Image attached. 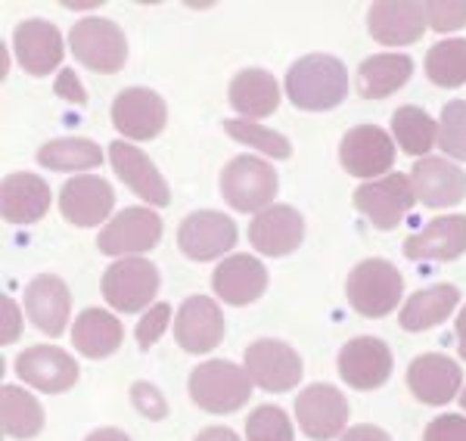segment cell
Wrapping results in <instances>:
<instances>
[{
	"instance_id": "obj_6",
	"label": "cell",
	"mask_w": 466,
	"mask_h": 441,
	"mask_svg": "<svg viewBox=\"0 0 466 441\" xmlns=\"http://www.w3.org/2000/svg\"><path fill=\"white\" fill-rule=\"evenodd\" d=\"M100 289L116 311L137 314L159 293V267L147 258H122L106 267Z\"/></svg>"
},
{
	"instance_id": "obj_24",
	"label": "cell",
	"mask_w": 466,
	"mask_h": 441,
	"mask_svg": "<svg viewBox=\"0 0 466 441\" xmlns=\"http://www.w3.org/2000/svg\"><path fill=\"white\" fill-rule=\"evenodd\" d=\"M413 193L430 208H451L466 199V171L448 159H420L413 165Z\"/></svg>"
},
{
	"instance_id": "obj_26",
	"label": "cell",
	"mask_w": 466,
	"mask_h": 441,
	"mask_svg": "<svg viewBox=\"0 0 466 441\" xmlns=\"http://www.w3.org/2000/svg\"><path fill=\"white\" fill-rule=\"evenodd\" d=\"M25 311L32 324L47 336H63L72 314V293L59 276L41 274L25 289Z\"/></svg>"
},
{
	"instance_id": "obj_12",
	"label": "cell",
	"mask_w": 466,
	"mask_h": 441,
	"mask_svg": "<svg viewBox=\"0 0 466 441\" xmlns=\"http://www.w3.org/2000/svg\"><path fill=\"white\" fill-rule=\"evenodd\" d=\"M339 376L358 392H373L392 376V348L377 336L349 339L339 351Z\"/></svg>"
},
{
	"instance_id": "obj_37",
	"label": "cell",
	"mask_w": 466,
	"mask_h": 441,
	"mask_svg": "<svg viewBox=\"0 0 466 441\" xmlns=\"http://www.w3.org/2000/svg\"><path fill=\"white\" fill-rule=\"evenodd\" d=\"M246 438L249 441H292V423L287 410L277 405L255 407L246 420Z\"/></svg>"
},
{
	"instance_id": "obj_1",
	"label": "cell",
	"mask_w": 466,
	"mask_h": 441,
	"mask_svg": "<svg viewBox=\"0 0 466 441\" xmlns=\"http://www.w3.org/2000/svg\"><path fill=\"white\" fill-rule=\"evenodd\" d=\"M349 94V72L342 59L329 54H308L289 65L287 96L305 112L336 109Z\"/></svg>"
},
{
	"instance_id": "obj_16",
	"label": "cell",
	"mask_w": 466,
	"mask_h": 441,
	"mask_svg": "<svg viewBox=\"0 0 466 441\" xmlns=\"http://www.w3.org/2000/svg\"><path fill=\"white\" fill-rule=\"evenodd\" d=\"M16 373L22 383H28L37 392H47V395L69 392L78 383V364H75V357L66 355L56 346L25 348L16 357Z\"/></svg>"
},
{
	"instance_id": "obj_39",
	"label": "cell",
	"mask_w": 466,
	"mask_h": 441,
	"mask_svg": "<svg viewBox=\"0 0 466 441\" xmlns=\"http://www.w3.org/2000/svg\"><path fill=\"white\" fill-rule=\"evenodd\" d=\"M426 19L435 32H454L466 25V0H432L426 4Z\"/></svg>"
},
{
	"instance_id": "obj_4",
	"label": "cell",
	"mask_w": 466,
	"mask_h": 441,
	"mask_svg": "<svg viewBox=\"0 0 466 441\" xmlns=\"http://www.w3.org/2000/svg\"><path fill=\"white\" fill-rule=\"evenodd\" d=\"M221 193L239 215L265 212L277 196V171L261 155H237L221 171Z\"/></svg>"
},
{
	"instance_id": "obj_10",
	"label": "cell",
	"mask_w": 466,
	"mask_h": 441,
	"mask_svg": "<svg viewBox=\"0 0 466 441\" xmlns=\"http://www.w3.org/2000/svg\"><path fill=\"white\" fill-rule=\"evenodd\" d=\"M162 239V218L153 208H125L96 236V249L103 256H140L156 249Z\"/></svg>"
},
{
	"instance_id": "obj_30",
	"label": "cell",
	"mask_w": 466,
	"mask_h": 441,
	"mask_svg": "<svg viewBox=\"0 0 466 441\" xmlns=\"http://www.w3.org/2000/svg\"><path fill=\"white\" fill-rule=\"evenodd\" d=\"M122 336H125L122 320L112 317L103 308H87L78 314V320L72 326V346L85 357H90V361H100V357H109L112 351H118Z\"/></svg>"
},
{
	"instance_id": "obj_11",
	"label": "cell",
	"mask_w": 466,
	"mask_h": 441,
	"mask_svg": "<svg viewBox=\"0 0 466 441\" xmlns=\"http://www.w3.org/2000/svg\"><path fill=\"white\" fill-rule=\"evenodd\" d=\"M237 221L221 212H193L177 227V249L193 261H212L237 246Z\"/></svg>"
},
{
	"instance_id": "obj_38",
	"label": "cell",
	"mask_w": 466,
	"mask_h": 441,
	"mask_svg": "<svg viewBox=\"0 0 466 441\" xmlns=\"http://www.w3.org/2000/svg\"><path fill=\"white\" fill-rule=\"evenodd\" d=\"M439 146L445 149L451 159L466 162V103L463 100H451L448 106L441 109Z\"/></svg>"
},
{
	"instance_id": "obj_44",
	"label": "cell",
	"mask_w": 466,
	"mask_h": 441,
	"mask_svg": "<svg viewBox=\"0 0 466 441\" xmlns=\"http://www.w3.org/2000/svg\"><path fill=\"white\" fill-rule=\"evenodd\" d=\"M56 94L63 96V100H72V103H85L87 100V94L81 91V85H78V78H75L72 69H63V75L56 78Z\"/></svg>"
},
{
	"instance_id": "obj_29",
	"label": "cell",
	"mask_w": 466,
	"mask_h": 441,
	"mask_svg": "<svg viewBox=\"0 0 466 441\" xmlns=\"http://www.w3.org/2000/svg\"><path fill=\"white\" fill-rule=\"evenodd\" d=\"M413 75V59L404 54H377L358 65V94L364 100H386L401 91Z\"/></svg>"
},
{
	"instance_id": "obj_20",
	"label": "cell",
	"mask_w": 466,
	"mask_h": 441,
	"mask_svg": "<svg viewBox=\"0 0 466 441\" xmlns=\"http://www.w3.org/2000/svg\"><path fill=\"white\" fill-rule=\"evenodd\" d=\"M109 159H112L116 175L122 177L140 199H147L149 205H159V208L171 203L168 181L159 175V168L153 165V159H149L140 146L127 144V140H116V144L109 146Z\"/></svg>"
},
{
	"instance_id": "obj_14",
	"label": "cell",
	"mask_w": 466,
	"mask_h": 441,
	"mask_svg": "<svg viewBox=\"0 0 466 441\" xmlns=\"http://www.w3.org/2000/svg\"><path fill=\"white\" fill-rule=\"evenodd\" d=\"M430 25L426 19V4L420 0H377L367 10V28L373 41L386 47H404V44L420 41Z\"/></svg>"
},
{
	"instance_id": "obj_34",
	"label": "cell",
	"mask_w": 466,
	"mask_h": 441,
	"mask_svg": "<svg viewBox=\"0 0 466 441\" xmlns=\"http://www.w3.org/2000/svg\"><path fill=\"white\" fill-rule=\"evenodd\" d=\"M392 134L408 155H426L439 144V128L435 118L420 106H401L392 115Z\"/></svg>"
},
{
	"instance_id": "obj_41",
	"label": "cell",
	"mask_w": 466,
	"mask_h": 441,
	"mask_svg": "<svg viewBox=\"0 0 466 441\" xmlns=\"http://www.w3.org/2000/svg\"><path fill=\"white\" fill-rule=\"evenodd\" d=\"M131 401L149 420H165L168 416V405H165L162 392L153 383H134L131 386Z\"/></svg>"
},
{
	"instance_id": "obj_22",
	"label": "cell",
	"mask_w": 466,
	"mask_h": 441,
	"mask_svg": "<svg viewBox=\"0 0 466 441\" xmlns=\"http://www.w3.org/2000/svg\"><path fill=\"white\" fill-rule=\"evenodd\" d=\"M466 249V215H441L404 239V258L410 261H454Z\"/></svg>"
},
{
	"instance_id": "obj_9",
	"label": "cell",
	"mask_w": 466,
	"mask_h": 441,
	"mask_svg": "<svg viewBox=\"0 0 466 441\" xmlns=\"http://www.w3.org/2000/svg\"><path fill=\"white\" fill-rule=\"evenodd\" d=\"M296 420L311 441H329L342 436L345 423H349V401L336 386L314 383L299 392Z\"/></svg>"
},
{
	"instance_id": "obj_45",
	"label": "cell",
	"mask_w": 466,
	"mask_h": 441,
	"mask_svg": "<svg viewBox=\"0 0 466 441\" xmlns=\"http://www.w3.org/2000/svg\"><path fill=\"white\" fill-rule=\"evenodd\" d=\"M339 441H392L380 426H370V423H360V426H351L349 432L339 438Z\"/></svg>"
},
{
	"instance_id": "obj_48",
	"label": "cell",
	"mask_w": 466,
	"mask_h": 441,
	"mask_svg": "<svg viewBox=\"0 0 466 441\" xmlns=\"http://www.w3.org/2000/svg\"><path fill=\"white\" fill-rule=\"evenodd\" d=\"M454 330H457V348H461V357L466 361V305L461 308V314H457Z\"/></svg>"
},
{
	"instance_id": "obj_17",
	"label": "cell",
	"mask_w": 466,
	"mask_h": 441,
	"mask_svg": "<svg viewBox=\"0 0 466 441\" xmlns=\"http://www.w3.org/2000/svg\"><path fill=\"white\" fill-rule=\"evenodd\" d=\"M116 193L96 175H78L69 184H63L59 193V212L75 227H96L112 215Z\"/></svg>"
},
{
	"instance_id": "obj_8",
	"label": "cell",
	"mask_w": 466,
	"mask_h": 441,
	"mask_svg": "<svg viewBox=\"0 0 466 441\" xmlns=\"http://www.w3.org/2000/svg\"><path fill=\"white\" fill-rule=\"evenodd\" d=\"M302 357L280 339H258L246 348V373L265 392H289L302 383Z\"/></svg>"
},
{
	"instance_id": "obj_18",
	"label": "cell",
	"mask_w": 466,
	"mask_h": 441,
	"mask_svg": "<svg viewBox=\"0 0 466 441\" xmlns=\"http://www.w3.org/2000/svg\"><path fill=\"white\" fill-rule=\"evenodd\" d=\"M175 339L190 355H206L221 346L224 339V314L206 296H190L180 305L175 317Z\"/></svg>"
},
{
	"instance_id": "obj_32",
	"label": "cell",
	"mask_w": 466,
	"mask_h": 441,
	"mask_svg": "<svg viewBox=\"0 0 466 441\" xmlns=\"http://www.w3.org/2000/svg\"><path fill=\"white\" fill-rule=\"evenodd\" d=\"M0 423H4L6 438H35L44 429V410L25 388L4 386L0 388Z\"/></svg>"
},
{
	"instance_id": "obj_40",
	"label": "cell",
	"mask_w": 466,
	"mask_h": 441,
	"mask_svg": "<svg viewBox=\"0 0 466 441\" xmlns=\"http://www.w3.org/2000/svg\"><path fill=\"white\" fill-rule=\"evenodd\" d=\"M168 320H171V305H153L144 317H140V324H137V346L149 351L156 346V342L162 339V333H165V326H168Z\"/></svg>"
},
{
	"instance_id": "obj_42",
	"label": "cell",
	"mask_w": 466,
	"mask_h": 441,
	"mask_svg": "<svg viewBox=\"0 0 466 441\" xmlns=\"http://www.w3.org/2000/svg\"><path fill=\"white\" fill-rule=\"evenodd\" d=\"M423 441H466V416L441 414L426 426Z\"/></svg>"
},
{
	"instance_id": "obj_28",
	"label": "cell",
	"mask_w": 466,
	"mask_h": 441,
	"mask_svg": "<svg viewBox=\"0 0 466 441\" xmlns=\"http://www.w3.org/2000/svg\"><path fill=\"white\" fill-rule=\"evenodd\" d=\"M228 96H230V106L239 115L255 122V118H265L277 112V106H280V85H277V78L270 72L243 69L233 75Z\"/></svg>"
},
{
	"instance_id": "obj_2",
	"label": "cell",
	"mask_w": 466,
	"mask_h": 441,
	"mask_svg": "<svg viewBox=\"0 0 466 441\" xmlns=\"http://www.w3.org/2000/svg\"><path fill=\"white\" fill-rule=\"evenodd\" d=\"M252 379L233 361H206L190 373V398L193 405L208 414H233L252 398Z\"/></svg>"
},
{
	"instance_id": "obj_3",
	"label": "cell",
	"mask_w": 466,
	"mask_h": 441,
	"mask_svg": "<svg viewBox=\"0 0 466 441\" xmlns=\"http://www.w3.org/2000/svg\"><path fill=\"white\" fill-rule=\"evenodd\" d=\"M404 293V280L395 271L392 261L386 258H367L351 267L349 283H345V296L349 305L364 317H386L398 308Z\"/></svg>"
},
{
	"instance_id": "obj_31",
	"label": "cell",
	"mask_w": 466,
	"mask_h": 441,
	"mask_svg": "<svg viewBox=\"0 0 466 441\" xmlns=\"http://www.w3.org/2000/svg\"><path fill=\"white\" fill-rule=\"evenodd\" d=\"M457 302H461V289L451 286V283H435V286L420 289L404 302L398 324L408 333H423L430 326L441 324V320H448V314H454Z\"/></svg>"
},
{
	"instance_id": "obj_35",
	"label": "cell",
	"mask_w": 466,
	"mask_h": 441,
	"mask_svg": "<svg viewBox=\"0 0 466 441\" xmlns=\"http://www.w3.org/2000/svg\"><path fill=\"white\" fill-rule=\"evenodd\" d=\"M426 75L435 87H461L466 81V41L448 37L430 47L426 54Z\"/></svg>"
},
{
	"instance_id": "obj_19",
	"label": "cell",
	"mask_w": 466,
	"mask_h": 441,
	"mask_svg": "<svg viewBox=\"0 0 466 441\" xmlns=\"http://www.w3.org/2000/svg\"><path fill=\"white\" fill-rule=\"evenodd\" d=\"M463 373L461 364H454L445 355H420L408 367V388L413 398L423 405H448L463 392Z\"/></svg>"
},
{
	"instance_id": "obj_23",
	"label": "cell",
	"mask_w": 466,
	"mask_h": 441,
	"mask_svg": "<svg viewBox=\"0 0 466 441\" xmlns=\"http://www.w3.org/2000/svg\"><path fill=\"white\" fill-rule=\"evenodd\" d=\"M13 50L19 65L28 75H50L56 65H63V35L56 25L44 19H25L13 32Z\"/></svg>"
},
{
	"instance_id": "obj_43",
	"label": "cell",
	"mask_w": 466,
	"mask_h": 441,
	"mask_svg": "<svg viewBox=\"0 0 466 441\" xmlns=\"http://www.w3.org/2000/svg\"><path fill=\"white\" fill-rule=\"evenodd\" d=\"M0 311H4V326H0V342L4 346H10V342L19 339L22 333V314L16 308V302H13L10 296L0 298Z\"/></svg>"
},
{
	"instance_id": "obj_33",
	"label": "cell",
	"mask_w": 466,
	"mask_h": 441,
	"mask_svg": "<svg viewBox=\"0 0 466 441\" xmlns=\"http://www.w3.org/2000/svg\"><path fill=\"white\" fill-rule=\"evenodd\" d=\"M37 162L50 171H90L103 165V149L85 137H63L37 149Z\"/></svg>"
},
{
	"instance_id": "obj_25",
	"label": "cell",
	"mask_w": 466,
	"mask_h": 441,
	"mask_svg": "<svg viewBox=\"0 0 466 441\" xmlns=\"http://www.w3.org/2000/svg\"><path fill=\"white\" fill-rule=\"evenodd\" d=\"M212 289L228 305H252L268 289V267L255 256H230L215 267Z\"/></svg>"
},
{
	"instance_id": "obj_27",
	"label": "cell",
	"mask_w": 466,
	"mask_h": 441,
	"mask_svg": "<svg viewBox=\"0 0 466 441\" xmlns=\"http://www.w3.org/2000/svg\"><path fill=\"white\" fill-rule=\"evenodd\" d=\"M50 208V186L37 175L19 171L6 175L0 184V215L10 224H35L47 215Z\"/></svg>"
},
{
	"instance_id": "obj_49",
	"label": "cell",
	"mask_w": 466,
	"mask_h": 441,
	"mask_svg": "<svg viewBox=\"0 0 466 441\" xmlns=\"http://www.w3.org/2000/svg\"><path fill=\"white\" fill-rule=\"evenodd\" d=\"M461 405H463V410H466V388H463V392H461Z\"/></svg>"
},
{
	"instance_id": "obj_5",
	"label": "cell",
	"mask_w": 466,
	"mask_h": 441,
	"mask_svg": "<svg viewBox=\"0 0 466 441\" xmlns=\"http://www.w3.org/2000/svg\"><path fill=\"white\" fill-rule=\"evenodd\" d=\"M72 54L78 63H85L90 72L100 75H116L127 59V41L125 32L109 19L87 16L75 22L69 32Z\"/></svg>"
},
{
	"instance_id": "obj_21",
	"label": "cell",
	"mask_w": 466,
	"mask_h": 441,
	"mask_svg": "<svg viewBox=\"0 0 466 441\" xmlns=\"http://www.w3.org/2000/svg\"><path fill=\"white\" fill-rule=\"evenodd\" d=\"M302 239L305 221L292 205H270L255 215L249 224V243L268 258L289 256L302 246Z\"/></svg>"
},
{
	"instance_id": "obj_47",
	"label": "cell",
	"mask_w": 466,
	"mask_h": 441,
	"mask_svg": "<svg viewBox=\"0 0 466 441\" xmlns=\"http://www.w3.org/2000/svg\"><path fill=\"white\" fill-rule=\"evenodd\" d=\"M85 441H131L127 438V432L122 429H112V426H103V429H94Z\"/></svg>"
},
{
	"instance_id": "obj_15",
	"label": "cell",
	"mask_w": 466,
	"mask_h": 441,
	"mask_svg": "<svg viewBox=\"0 0 466 441\" xmlns=\"http://www.w3.org/2000/svg\"><path fill=\"white\" fill-rule=\"evenodd\" d=\"M339 162L351 177H380L395 165V144L380 125H358L342 137Z\"/></svg>"
},
{
	"instance_id": "obj_36",
	"label": "cell",
	"mask_w": 466,
	"mask_h": 441,
	"mask_svg": "<svg viewBox=\"0 0 466 441\" xmlns=\"http://www.w3.org/2000/svg\"><path fill=\"white\" fill-rule=\"evenodd\" d=\"M224 131H228L233 140H239V144L270 155V159H289L292 155V144L283 137V134L261 128L258 122H249V118H228V122H224Z\"/></svg>"
},
{
	"instance_id": "obj_13",
	"label": "cell",
	"mask_w": 466,
	"mask_h": 441,
	"mask_svg": "<svg viewBox=\"0 0 466 441\" xmlns=\"http://www.w3.org/2000/svg\"><path fill=\"white\" fill-rule=\"evenodd\" d=\"M168 122V106L149 87H125L112 100V125L127 140H153L159 137Z\"/></svg>"
},
{
	"instance_id": "obj_7",
	"label": "cell",
	"mask_w": 466,
	"mask_h": 441,
	"mask_svg": "<svg viewBox=\"0 0 466 441\" xmlns=\"http://www.w3.org/2000/svg\"><path fill=\"white\" fill-rule=\"evenodd\" d=\"M351 203H355L360 215L370 218L373 227L395 230L404 221V215L413 208V203H417V193H413V181L408 175L392 171V175L380 177V181L358 186Z\"/></svg>"
},
{
	"instance_id": "obj_46",
	"label": "cell",
	"mask_w": 466,
	"mask_h": 441,
	"mask_svg": "<svg viewBox=\"0 0 466 441\" xmlns=\"http://www.w3.org/2000/svg\"><path fill=\"white\" fill-rule=\"evenodd\" d=\"M197 441H239L237 432L228 429V426H208V429H202Z\"/></svg>"
}]
</instances>
